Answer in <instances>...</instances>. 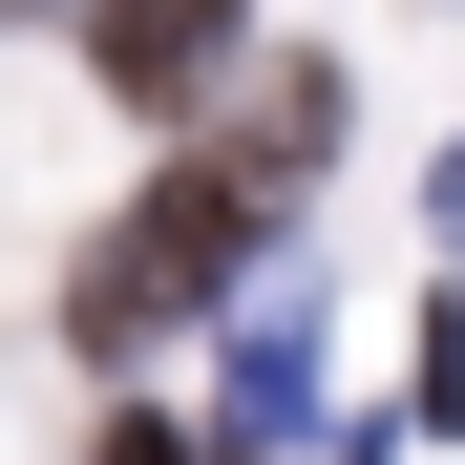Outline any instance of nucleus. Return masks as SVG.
Returning a JSON list of instances; mask_svg holds the SVG:
<instances>
[{
    "instance_id": "nucleus-1",
    "label": "nucleus",
    "mask_w": 465,
    "mask_h": 465,
    "mask_svg": "<svg viewBox=\"0 0 465 465\" xmlns=\"http://www.w3.org/2000/svg\"><path fill=\"white\" fill-rule=\"evenodd\" d=\"M191 43H212V0H106V64L127 85H191Z\"/></svg>"
}]
</instances>
